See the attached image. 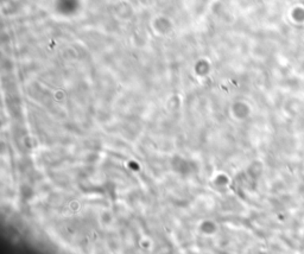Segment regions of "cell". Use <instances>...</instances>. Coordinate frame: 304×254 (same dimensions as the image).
Segmentation results:
<instances>
[]
</instances>
